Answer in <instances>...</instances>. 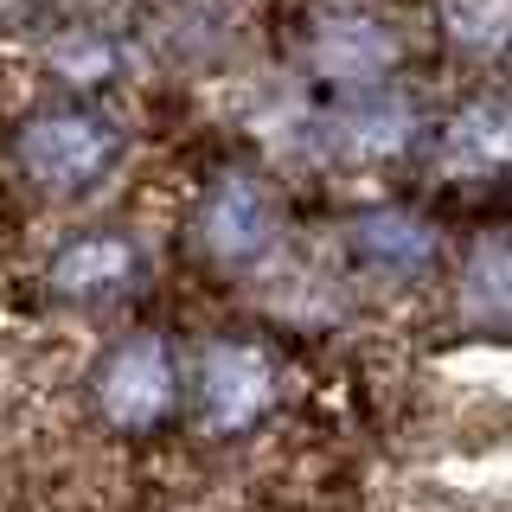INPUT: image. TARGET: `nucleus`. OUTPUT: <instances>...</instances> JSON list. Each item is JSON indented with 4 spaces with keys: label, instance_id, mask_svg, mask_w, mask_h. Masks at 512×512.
<instances>
[{
    "label": "nucleus",
    "instance_id": "f257e3e1",
    "mask_svg": "<svg viewBox=\"0 0 512 512\" xmlns=\"http://www.w3.org/2000/svg\"><path fill=\"white\" fill-rule=\"evenodd\" d=\"M122 154V128L109 116H96L90 103H52L32 109V116L13 128V180H20L32 199H84L90 186H103V173L116 167Z\"/></svg>",
    "mask_w": 512,
    "mask_h": 512
},
{
    "label": "nucleus",
    "instance_id": "f03ea898",
    "mask_svg": "<svg viewBox=\"0 0 512 512\" xmlns=\"http://www.w3.org/2000/svg\"><path fill=\"white\" fill-rule=\"evenodd\" d=\"M186 404V372L167 333H128L96 359L90 372V410L109 436L148 442L180 416Z\"/></svg>",
    "mask_w": 512,
    "mask_h": 512
},
{
    "label": "nucleus",
    "instance_id": "7ed1b4c3",
    "mask_svg": "<svg viewBox=\"0 0 512 512\" xmlns=\"http://www.w3.org/2000/svg\"><path fill=\"white\" fill-rule=\"evenodd\" d=\"M186 404H192L199 436L244 442L282 404V359L263 340H237V333H224V340H212L199 352V365H192Z\"/></svg>",
    "mask_w": 512,
    "mask_h": 512
},
{
    "label": "nucleus",
    "instance_id": "20e7f679",
    "mask_svg": "<svg viewBox=\"0 0 512 512\" xmlns=\"http://www.w3.org/2000/svg\"><path fill=\"white\" fill-rule=\"evenodd\" d=\"M276 224H282V205H276V186L250 167H224L218 180L199 186L186 212V244L205 256L212 269H250L263 263L269 244H276Z\"/></svg>",
    "mask_w": 512,
    "mask_h": 512
},
{
    "label": "nucleus",
    "instance_id": "39448f33",
    "mask_svg": "<svg viewBox=\"0 0 512 512\" xmlns=\"http://www.w3.org/2000/svg\"><path fill=\"white\" fill-rule=\"evenodd\" d=\"M397 58H404V45H397V32L372 20V13H320L314 32H308V71L320 84L333 90H378L384 77L397 71Z\"/></svg>",
    "mask_w": 512,
    "mask_h": 512
},
{
    "label": "nucleus",
    "instance_id": "423d86ee",
    "mask_svg": "<svg viewBox=\"0 0 512 512\" xmlns=\"http://www.w3.org/2000/svg\"><path fill=\"white\" fill-rule=\"evenodd\" d=\"M141 256L122 231H77L64 237L45 263V288L58 301H116L128 282H135Z\"/></svg>",
    "mask_w": 512,
    "mask_h": 512
},
{
    "label": "nucleus",
    "instance_id": "0eeeda50",
    "mask_svg": "<svg viewBox=\"0 0 512 512\" xmlns=\"http://www.w3.org/2000/svg\"><path fill=\"white\" fill-rule=\"evenodd\" d=\"M442 167L461 180H500L512 173V103L480 96L442 128Z\"/></svg>",
    "mask_w": 512,
    "mask_h": 512
},
{
    "label": "nucleus",
    "instance_id": "6e6552de",
    "mask_svg": "<svg viewBox=\"0 0 512 512\" xmlns=\"http://www.w3.org/2000/svg\"><path fill=\"white\" fill-rule=\"evenodd\" d=\"M416 135V109L410 96H397L391 84L378 90H359L352 103L340 109V122H333V141L352 154V160H384V154H404Z\"/></svg>",
    "mask_w": 512,
    "mask_h": 512
},
{
    "label": "nucleus",
    "instance_id": "1a4fd4ad",
    "mask_svg": "<svg viewBox=\"0 0 512 512\" xmlns=\"http://www.w3.org/2000/svg\"><path fill=\"white\" fill-rule=\"evenodd\" d=\"M352 256L372 276H416L429 263V224H416L410 212H372L352 231Z\"/></svg>",
    "mask_w": 512,
    "mask_h": 512
},
{
    "label": "nucleus",
    "instance_id": "9d476101",
    "mask_svg": "<svg viewBox=\"0 0 512 512\" xmlns=\"http://www.w3.org/2000/svg\"><path fill=\"white\" fill-rule=\"evenodd\" d=\"M436 20L468 58H493L512 45V0H436Z\"/></svg>",
    "mask_w": 512,
    "mask_h": 512
},
{
    "label": "nucleus",
    "instance_id": "9b49d317",
    "mask_svg": "<svg viewBox=\"0 0 512 512\" xmlns=\"http://www.w3.org/2000/svg\"><path fill=\"white\" fill-rule=\"evenodd\" d=\"M461 301H468V314L480 327H506L512 320V244H480L468 256V269H461Z\"/></svg>",
    "mask_w": 512,
    "mask_h": 512
},
{
    "label": "nucleus",
    "instance_id": "f8f14e48",
    "mask_svg": "<svg viewBox=\"0 0 512 512\" xmlns=\"http://www.w3.org/2000/svg\"><path fill=\"white\" fill-rule=\"evenodd\" d=\"M52 71L71 90H96L103 77H116V45L96 39V32H64V39L52 45Z\"/></svg>",
    "mask_w": 512,
    "mask_h": 512
}]
</instances>
